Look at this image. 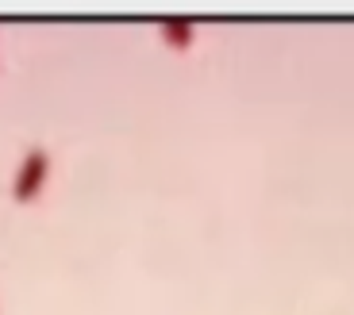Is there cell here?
I'll return each instance as SVG.
<instances>
[{
    "mask_svg": "<svg viewBox=\"0 0 354 315\" xmlns=\"http://www.w3.org/2000/svg\"><path fill=\"white\" fill-rule=\"evenodd\" d=\"M162 39H166V46H174V50H189L196 39V27L189 23V19H162L158 23Z\"/></svg>",
    "mask_w": 354,
    "mask_h": 315,
    "instance_id": "obj_2",
    "label": "cell"
},
{
    "mask_svg": "<svg viewBox=\"0 0 354 315\" xmlns=\"http://www.w3.org/2000/svg\"><path fill=\"white\" fill-rule=\"evenodd\" d=\"M46 173H50V150L46 146H31L24 158H19L16 173H12V200L27 204L43 193Z\"/></svg>",
    "mask_w": 354,
    "mask_h": 315,
    "instance_id": "obj_1",
    "label": "cell"
}]
</instances>
